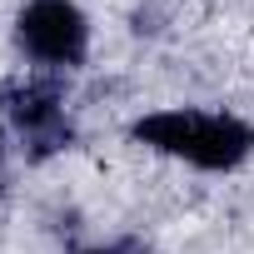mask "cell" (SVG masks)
Returning <instances> with one entry per match:
<instances>
[{"label": "cell", "instance_id": "cell-1", "mask_svg": "<svg viewBox=\"0 0 254 254\" xmlns=\"http://www.w3.org/2000/svg\"><path fill=\"white\" fill-rule=\"evenodd\" d=\"M130 135L140 145H150L170 160H185L194 170H209V175L239 170L254 155V125H244L239 115H224V110H155V115L135 120Z\"/></svg>", "mask_w": 254, "mask_h": 254}, {"label": "cell", "instance_id": "cell-2", "mask_svg": "<svg viewBox=\"0 0 254 254\" xmlns=\"http://www.w3.org/2000/svg\"><path fill=\"white\" fill-rule=\"evenodd\" d=\"M20 50L45 70H75L90 55V20L75 0H30L15 20Z\"/></svg>", "mask_w": 254, "mask_h": 254}, {"label": "cell", "instance_id": "cell-3", "mask_svg": "<svg viewBox=\"0 0 254 254\" xmlns=\"http://www.w3.org/2000/svg\"><path fill=\"white\" fill-rule=\"evenodd\" d=\"M5 115H10V125H15V135L30 145V160H45V155H55V150H65V145L75 140L70 115H65V100H60L55 85H40V80H35V85L10 90Z\"/></svg>", "mask_w": 254, "mask_h": 254}, {"label": "cell", "instance_id": "cell-4", "mask_svg": "<svg viewBox=\"0 0 254 254\" xmlns=\"http://www.w3.org/2000/svg\"><path fill=\"white\" fill-rule=\"evenodd\" d=\"M0 180H5V115H0Z\"/></svg>", "mask_w": 254, "mask_h": 254}, {"label": "cell", "instance_id": "cell-5", "mask_svg": "<svg viewBox=\"0 0 254 254\" xmlns=\"http://www.w3.org/2000/svg\"><path fill=\"white\" fill-rule=\"evenodd\" d=\"M80 254H130L125 244H110V249H80Z\"/></svg>", "mask_w": 254, "mask_h": 254}]
</instances>
